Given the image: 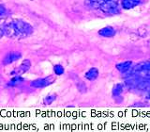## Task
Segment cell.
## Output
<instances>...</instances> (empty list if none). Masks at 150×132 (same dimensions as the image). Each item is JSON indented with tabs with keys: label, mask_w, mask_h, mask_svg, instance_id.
I'll return each instance as SVG.
<instances>
[{
	"label": "cell",
	"mask_w": 150,
	"mask_h": 132,
	"mask_svg": "<svg viewBox=\"0 0 150 132\" xmlns=\"http://www.w3.org/2000/svg\"><path fill=\"white\" fill-rule=\"evenodd\" d=\"M22 58V53L19 51H11V52H8V53L4 57V59L2 60V63L3 65L7 66L9 65L15 61L19 60Z\"/></svg>",
	"instance_id": "6"
},
{
	"label": "cell",
	"mask_w": 150,
	"mask_h": 132,
	"mask_svg": "<svg viewBox=\"0 0 150 132\" xmlns=\"http://www.w3.org/2000/svg\"><path fill=\"white\" fill-rule=\"evenodd\" d=\"M5 36L9 39H25L33 34L34 28L25 20L22 19H12L9 22L4 24Z\"/></svg>",
	"instance_id": "1"
},
{
	"label": "cell",
	"mask_w": 150,
	"mask_h": 132,
	"mask_svg": "<svg viewBox=\"0 0 150 132\" xmlns=\"http://www.w3.org/2000/svg\"><path fill=\"white\" fill-rule=\"evenodd\" d=\"M9 15V11L4 6L0 4V18H7Z\"/></svg>",
	"instance_id": "15"
},
{
	"label": "cell",
	"mask_w": 150,
	"mask_h": 132,
	"mask_svg": "<svg viewBox=\"0 0 150 132\" xmlns=\"http://www.w3.org/2000/svg\"><path fill=\"white\" fill-rule=\"evenodd\" d=\"M86 5L91 9H100L108 15H114L121 11L119 0H86Z\"/></svg>",
	"instance_id": "2"
},
{
	"label": "cell",
	"mask_w": 150,
	"mask_h": 132,
	"mask_svg": "<svg viewBox=\"0 0 150 132\" xmlns=\"http://www.w3.org/2000/svg\"><path fill=\"white\" fill-rule=\"evenodd\" d=\"M4 23H2L1 21H0V39H1L2 37L5 36V31H4Z\"/></svg>",
	"instance_id": "16"
},
{
	"label": "cell",
	"mask_w": 150,
	"mask_h": 132,
	"mask_svg": "<svg viewBox=\"0 0 150 132\" xmlns=\"http://www.w3.org/2000/svg\"><path fill=\"white\" fill-rule=\"evenodd\" d=\"M25 82V78L22 75H12V77L6 83V88H15Z\"/></svg>",
	"instance_id": "9"
},
{
	"label": "cell",
	"mask_w": 150,
	"mask_h": 132,
	"mask_svg": "<svg viewBox=\"0 0 150 132\" xmlns=\"http://www.w3.org/2000/svg\"><path fill=\"white\" fill-rule=\"evenodd\" d=\"M30 68H31V61L30 60L25 59L22 61L21 64L19 65L18 67L14 68L9 74L11 75H22L23 74H25Z\"/></svg>",
	"instance_id": "4"
},
{
	"label": "cell",
	"mask_w": 150,
	"mask_h": 132,
	"mask_svg": "<svg viewBox=\"0 0 150 132\" xmlns=\"http://www.w3.org/2000/svg\"><path fill=\"white\" fill-rule=\"evenodd\" d=\"M98 75H100L98 69L96 67H92L86 72L84 77H86V79L89 80V81H94V80H96L98 77Z\"/></svg>",
	"instance_id": "11"
},
{
	"label": "cell",
	"mask_w": 150,
	"mask_h": 132,
	"mask_svg": "<svg viewBox=\"0 0 150 132\" xmlns=\"http://www.w3.org/2000/svg\"><path fill=\"white\" fill-rule=\"evenodd\" d=\"M55 81V78L54 75H48V77L37 78L35 80H32L30 82V86L36 89H43L54 84Z\"/></svg>",
	"instance_id": "3"
},
{
	"label": "cell",
	"mask_w": 150,
	"mask_h": 132,
	"mask_svg": "<svg viewBox=\"0 0 150 132\" xmlns=\"http://www.w3.org/2000/svg\"><path fill=\"white\" fill-rule=\"evenodd\" d=\"M76 87H77V90L80 92V93H86L87 91V87H86V83H84L83 81H78L76 83Z\"/></svg>",
	"instance_id": "14"
},
{
	"label": "cell",
	"mask_w": 150,
	"mask_h": 132,
	"mask_svg": "<svg viewBox=\"0 0 150 132\" xmlns=\"http://www.w3.org/2000/svg\"><path fill=\"white\" fill-rule=\"evenodd\" d=\"M145 2V0H121L120 5L121 8L126 11L134 9L138 6H142V5Z\"/></svg>",
	"instance_id": "7"
},
{
	"label": "cell",
	"mask_w": 150,
	"mask_h": 132,
	"mask_svg": "<svg viewBox=\"0 0 150 132\" xmlns=\"http://www.w3.org/2000/svg\"><path fill=\"white\" fill-rule=\"evenodd\" d=\"M56 97H57V95H56L55 93L48 94V95H46L43 98V104L44 105H51L52 103H54L55 101Z\"/></svg>",
	"instance_id": "12"
},
{
	"label": "cell",
	"mask_w": 150,
	"mask_h": 132,
	"mask_svg": "<svg viewBox=\"0 0 150 132\" xmlns=\"http://www.w3.org/2000/svg\"><path fill=\"white\" fill-rule=\"evenodd\" d=\"M98 35L101 37L112 38L116 34V30L112 27L108 26V27H104L100 28V29L98 31Z\"/></svg>",
	"instance_id": "10"
},
{
	"label": "cell",
	"mask_w": 150,
	"mask_h": 132,
	"mask_svg": "<svg viewBox=\"0 0 150 132\" xmlns=\"http://www.w3.org/2000/svg\"><path fill=\"white\" fill-rule=\"evenodd\" d=\"M53 71L55 75H62L65 73V68L61 64H55L53 67Z\"/></svg>",
	"instance_id": "13"
},
{
	"label": "cell",
	"mask_w": 150,
	"mask_h": 132,
	"mask_svg": "<svg viewBox=\"0 0 150 132\" xmlns=\"http://www.w3.org/2000/svg\"><path fill=\"white\" fill-rule=\"evenodd\" d=\"M125 91V84L124 83H117L114 85L112 89V95L117 103H121L123 101L122 93Z\"/></svg>",
	"instance_id": "5"
},
{
	"label": "cell",
	"mask_w": 150,
	"mask_h": 132,
	"mask_svg": "<svg viewBox=\"0 0 150 132\" xmlns=\"http://www.w3.org/2000/svg\"><path fill=\"white\" fill-rule=\"evenodd\" d=\"M132 61L131 60H126V61H122L115 65V68L117 69L119 73L121 74H126L128 73L129 71L132 68Z\"/></svg>",
	"instance_id": "8"
}]
</instances>
